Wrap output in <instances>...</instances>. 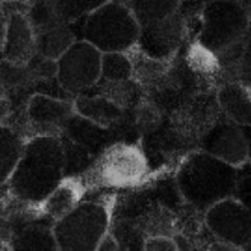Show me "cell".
Returning <instances> with one entry per match:
<instances>
[{"instance_id": "cell-7", "label": "cell", "mask_w": 251, "mask_h": 251, "mask_svg": "<svg viewBox=\"0 0 251 251\" xmlns=\"http://www.w3.org/2000/svg\"><path fill=\"white\" fill-rule=\"evenodd\" d=\"M103 53L85 39L76 41L58 59V77L61 87L70 95L87 92L102 76Z\"/></svg>"}, {"instance_id": "cell-13", "label": "cell", "mask_w": 251, "mask_h": 251, "mask_svg": "<svg viewBox=\"0 0 251 251\" xmlns=\"http://www.w3.org/2000/svg\"><path fill=\"white\" fill-rule=\"evenodd\" d=\"M113 134H114L113 127L102 126L75 112L66 123L61 135L81 145L93 156L97 157L108 146L114 144L112 141Z\"/></svg>"}, {"instance_id": "cell-23", "label": "cell", "mask_w": 251, "mask_h": 251, "mask_svg": "<svg viewBox=\"0 0 251 251\" xmlns=\"http://www.w3.org/2000/svg\"><path fill=\"white\" fill-rule=\"evenodd\" d=\"M235 82H239L251 92V36H248L238 60Z\"/></svg>"}, {"instance_id": "cell-15", "label": "cell", "mask_w": 251, "mask_h": 251, "mask_svg": "<svg viewBox=\"0 0 251 251\" xmlns=\"http://www.w3.org/2000/svg\"><path fill=\"white\" fill-rule=\"evenodd\" d=\"M75 112L105 127H115L124 119V108L98 93H81L74 100Z\"/></svg>"}, {"instance_id": "cell-25", "label": "cell", "mask_w": 251, "mask_h": 251, "mask_svg": "<svg viewBox=\"0 0 251 251\" xmlns=\"http://www.w3.org/2000/svg\"><path fill=\"white\" fill-rule=\"evenodd\" d=\"M235 194L238 195L237 199H239L251 212V179H247V180L238 183Z\"/></svg>"}, {"instance_id": "cell-12", "label": "cell", "mask_w": 251, "mask_h": 251, "mask_svg": "<svg viewBox=\"0 0 251 251\" xmlns=\"http://www.w3.org/2000/svg\"><path fill=\"white\" fill-rule=\"evenodd\" d=\"M2 60L25 65L38 51L34 29L27 15L14 12L2 21Z\"/></svg>"}, {"instance_id": "cell-27", "label": "cell", "mask_w": 251, "mask_h": 251, "mask_svg": "<svg viewBox=\"0 0 251 251\" xmlns=\"http://www.w3.org/2000/svg\"><path fill=\"white\" fill-rule=\"evenodd\" d=\"M243 4V6L245 7V10H247L248 15H249L250 20H251V0H240Z\"/></svg>"}, {"instance_id": "cell-5", "label": "cell", "mask_w": 251, "mask_h": 251, "mask_svg": "<svg viewBox=\"0 0 251 251\" xmlns=\"http://www.w3.org/2000/svg\"><path fill=\"white\" fill-rule=\"evenodd\" d=\"M110 208L98 201L80 202L71 212L54 222L53 230L59 250H97L109 232Z\"/></svg>"}, {"instance_id": "cell-4", "label": "cell", "mask_w": 251, "mask_h": 251, "mask_svg": "<svg viewBox=\"0 0 251 251\" xmlns=\"http://www.w3.org/2000/svg\"><path fill=\"white\" fill-rule=\"evenodd\" d=\"M149 174L146 154L137 145L114 142L83 172V184L104 188H131Z\"/></svg>"}, {"instance_id": "cell-22", "label": "cell", "mask_w": 251, "mask_h": 251, "mask_svg": "<svg viewBox=\"0 0 251 251\" xmlns=\"http://www.w3.org/2000/svg\"><path fill=\"white\" fill-rule=\"evenodd\" d=\"M59 16L68 24H74L97 10L109 0H51Z\"/></svg>"}, {"instance_id": "cell-1", "label": "cell", "mask_w": 251, "mask_h": 251, "mask_svg": "<svg viewBox=\"0 0 251 251\" xmlns=\"http://www.w3.org/2000/svg\"><path fill=\"white\" fill-rule=\"evenodd\" d=\"M65 168L59 136L36 135L26 142L21 159L4 185L20 202L38 206L65 178Z\"/></svg>"}, {"instance_id": "cell-10", "label": "cell", "mask_w": 251, "mask_h": 251, "mask_svg": "<svg viewBox=\"0 0 251 251\" xmlns=\"http://www.w3.org/2000/svg\"><path fill=\"white\" fill-rule=\"evenodd\" d=\"M201 149L235 167L243 166L250 154L249 140L242 125L229 118L216 122L203 134Z\"/></svg>"}, {"instance_id": "cell-20", "label": "cell", "mask_w": 251, "mask_h": 251, "mask_svg": "<svg viewBox=\"0 0 251 251\" xmlns=\"http://www.w3.org/2000/svg\"><path fill=\"white\" fill-rule=\"evenodd\" d=\"M26 142L10 126L1 127V184L4 185L21 159Z\"/></svg>"}, {"instance_id": "cell-14", "label": "cell", "mask_w": 251, "mask_h": 251, "mask_svg": "<svg viewBox=\"0 0 251 251\" xmlns=\"http://www.w3.org/2000/svg\"><path fill=\"white\" fill-rule=\"evenodd\" d=\"M86 186L78 176H65L61 183L37 206L39 215L53 222L63 218L81 202Z\"/></svg>"}, {"instance_id": "cell-16", "label": "cell", "mask_w": 251, "mask_h": 251, "mask_svg": "<svg viewBox=\"0 0 251 251\" xmlns=\"http://www.w3.org/2000/svg\"><path fill=\"white\" fill-rule=\"evenodd\" d=\"M37 51L47 58L58 60L77 39L71 24L59 19L34 29Z\"/></svg>"}, {"instance_id": "cell-8", "label": "cell", "mask_w": 251, "mask_h": 251, "mask_svg": "<svg viewBox=\"0 0 251 251\" xmlns=\"http://www.w3.org/2000/svg\"><path fill=\"white\" fill-rule=\"evenodd\" d=\"M205 225L218 242L243 249L251 244V212L237 198L225 199L205 213Z\"/></svg>"}, {"instance_id": "cell-21", "label": "cell", "mask_w": 251, "mask_h": 251, "mask_svg": "<svg viewBox=\"0 0 251 251\" xmlns=\"http://www.w3.org/2000/svg\"><path fill=\"white\" fill-rule=\"evenodd\" d=\"M134 76V66L130 55L122 51L103 53L102 76L109 81L131 80Z\"/></svg>"}, {"instance_id": "cell-3", "label": "cell", "mask_w": 251, "mask_h": 251, "mask_svg": "<svg viewBox=\"0 0 251 251\" xmlns=\"http://www.w3.org/2000/svg\"><path fill=\"white\" fill-rule=\"evenodd\" d=\"M81 21V39L90 42L102 53H127L137 46L140 24L130 6L108 1Z\"/></svg>"}, {"instance_id": "cell-24", "label": "cell", "mask_w": 251, "mask_h": 251, "mask_svg": "<svg viewBox=\"0 0 251 251\" xmlns=\"http://www.w3.org/2000/svg\"><path fill=\"white\" fill-rule=\"evenodd\" d=\"M178 249V243L171 235H153V237L145 238L144 250L173 251Z\"/></svg>"}, {"instance_id": "cell-17", "label": "cell", "mask_w": 251, "mask_h": 251, "mask_svg": "<svg viewBox=\"0 0 251 251\" xmlns=\"http://www.w3.org/2000/svg\"><path fill=\"white\" fill-rule=\"evenodd\" d=\"M220 109L226 118L242 126H251V92L239 82H225L217 92Z\"/></svg>"}, {"instance_id": "cell-11", "label": "cell", "mask_w": 251, "mask_h": 251, "mask_svg": "<svg viewBox=\"0 0 251 251\" xmlns=\"http://www.w3.org/2000/svg\"><path fill=\"white\" fill-rule=\"evenodd\" d=\"M75 113L74 102L51 97L43 93H33L27 100L26 118L29 129L36 135L63 134L66 123Z\"/></svg>"}, {"instance_id": "cell-2", "label": "cell", "mask_w": 251, "mask_h": 251, "mask_svg": "<svg viewBox=\"0 0 251 251\" xmlns=\"http://www.w3.org/2000/svg\"><path fill=\"white\" fill-rule=\"evenodd\" d=\"M176 180L184 200L205 212L234 195L239 183L238 167L205 151L188 154L176 171Z\"/></svg>"}, {"instance_id": "cell-19", "label": "cell", "mask_w": 251, "mask_h": 251, "mask_svg": "<svg viewBox=\"0 0 251 251\" xmlns=\"http://www.w3.org/2000/svg\"><path fill=\"white\" fill-rule=\"evenodd\" d=\"M180 0H130V9L140 26L164 20L176 14Z\"/></svg>"}, {"instance_id": "cell-18", "label": "cell", "mask_w": 251, "mask_h": 251, "mask_svg": "<svg viewBox=\"0 0 251 251\" xmlns=\"http://www.w3.org/2000/svg\"><path fill=\"white\" fill-rule=\"evenodd\" d=\"M10 248L14 250H59L53 226L49 228L44 223H29L15 232Z\"/></svg>"}, {"instance_id": "cell-6", "label": "cell", "mask_w": 251, "mask_h": 251, "mask_svg": "<svg viewBox=\"0 0 251 251\" xmlns=\"http://www.w3.org/2000/svg\"><path fill=\"white\" fill-rule=\"evenodd\" d=\"M250 22L240 0H208L201 11L198 42L218 54L247 38Z\"/></svg>"}, {"instance_id": "cell-9", "label": "cell", "mask_w": 251, "mask_h": 251, "mask_svg": "<svg viewBox=\"0 0 251 251\" xmlns=\"http://www.w3.org/2000/svg\"><path fill=\"white\" fill-rule=\"evenodd\" d=\"M185 21L179 12L159 21L140 26L137 49L157 60L169 61L185 37Z\"/></svg>"}, {"instance_id": "cell-26", "label": "cell", "mask_w": 251, "mask_h": 251, "mask_svg": "<svg viewBox=\"0 0 251 251\" xmlns=\"http://www.w3.org/2000/svg\"><path fill=\"white\" fill-rule=\"evenodd\" d=\"M120 245L118 239L115 238L114 234L108 232L105 234V237L103 238L102 242H100V247H98L97 250H102V251H107V250H119Z\"/></svg>"}]
</instances>
